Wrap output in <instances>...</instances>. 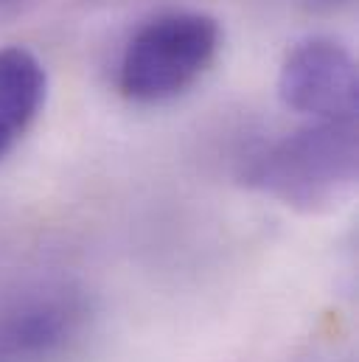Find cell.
<instances>
[{
  "mask_svg": "<svg viewBox=\"0 0 359 362\" xmlns=\"http://www.w3.org/2000/svg\"><path fill=\"white\" fill-rule=\"evenodd\" d=\"M48 95L45 65L23 45L0 48V160L42 112Z\"/></svg>",
  "mask_w": 359,
  "mask_h": 362,
  "instance_id": "5",
  "label": "cell"
},
{
  "mask_svg": "<svg viewBox=\"0 0 359 362\" xmlns=\"http://www.w3.org/2000/svg\"><path fill=\"white\" fill-rule=\"evenodd\" d=\"M82 300L73 292H42L0 312V362H40L57 354L82 323Z\"/></svg>",
  "mask_w": 359,
  "mask_h": 362,
  "instance_id": "4",
  "label": "cell"
},
{
  "mask_svg": "<svg viewBox=\"0 0 359 362\" xmlns=\"http://www.w3.org/2000/svg\"><path fill=\"white\" fill-rule=\"evenodd\" d=\"M222 25L205 11H163L129 37L118 62V90L138 104L172 101L213 65Z\"/></svg>",
  "mask_w": 359,
  "mask_h": 362,
  "instance_id": "2",
  "label": "cell"
},
{
  "mask_svg": "<svg viewBox=\"0 0 359 362\" xmlns=\"http://www.w3.org/2000/svg\"><path fill=\"white\" fill-rule=\"evenodd\" d=\"M283 107L312 118H357V59L334 37L314 34L295 42L278 71Z\"/></svg>",
  "mask_w": 359,
  "mask_h": 362,
  "instance_id": "3",
  "label": "cell"
},
{
  "mask_svg": "<svg viewBox=\"0 0 359 362\" xmlns=\"http://www.w3.org/2000/svg\"><path fill=\"white\" fill-rule=\"evenodd\" d=\"M346 3H351V0H309V6L317 11H331V8H340Z\"/></svg>",
  "mask_w": 359,
  "mask_h": 362,
  "instance_id": "6",
  "label": "cell"
},
{
  "mask_svg": "<svg viewBox=\"0 0 359 362\" xmlns=\"http://www.w3.org/2000/svg\"><path fill=\"white\" fill-rule=\"evenodd\" d=\"M357 118H314L259 149L242 182L300 214H326L357 185Z\"/></svg>",
  "mask_w": 359,
  "mask_h": 362,
  "instance_id": "1",
  "label": "cell"
}]
</instances>
